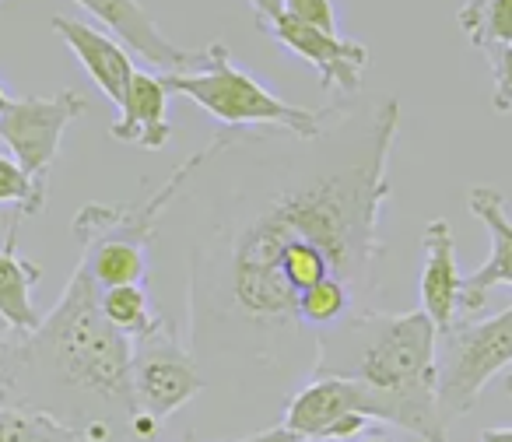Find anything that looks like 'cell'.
<instances>
[{"label": "cell", "mask_w": 512, "mask_h": 442, "mask_svg": "<svg viewBox=\"0 0 512 442\" xmlns=\"http://www.w3.org/2000/svg\"><path fill=\"white\" fill-rule=\"evenodd\" d=\"M425 246V267H421V309L435 323L439 337L460 327L463 302V274L456 267V239L446 218H432L421 232Z\"/></svg>", "instance_id": "cell-11"}, {"label": "cell", "mask_w": 512, "mask_h": 442, "mask_svg": "<svg viewBox=\"0 0 512 442\" xmlns=\"http://www.w3.org/2000/svg\"><path fill=\"white\" fill-rule=\"evenodd\" d=\"M495 74V92H491V109L495 113H512V46H491L484 50Z\"/></svg>", "instance_id": "cell-19"}, {"label": "cell", "mask_w": 512, "mask_h": 442, "mask_svg": "<svg viewBox=\"0 0 512 442\" xmlns=\"http://www.w3.org/2000/svg\"><path fill=\"white\" fill-rule=\"evenodd\" d=\"M162 81L172 95H186L193 106L211 113L228 130L267 127V130H288V134H299V137H316L341 113V106L306 109L278 99L271 88L260 85L249 71L235 67L225 43L204 46V60L193 71L162 74Z\"/></svg>", "instance_id": "cell-4"}, {"label": "cell", "mask_w": 512, "mask_h": 442, "mask_svg": "<svg viewBox=\"0 0 512 442\" xmlns=\"http://www.w3.org/2000/svg\"><path fill=\"white\" fill-rule=\"evenodd\" d=\"M309 376L355 379L411 400H435L439 383V330L425 309L411 313H358L316 334Z\"/></svg>", "instance_id": "cell-3"}, {"label": "cell", "mask_w": 512, "mask_h": 442, "mask_svg": "<svg viewBox=\"0 0 512 442\" xmlns=\"http://www.w3.org/2000/svg\"><path fill=\"white\" fill-rule=\"evenodd\" d=\"M281 8H285L288 18L302 25H313L320 32H337V4L334 0H281Z\"/></svg>", "instance_id": "cell-20"}, {"label": "cell", "mask_w": 512, "mask_h": 442, "mask_svg": "<svg viewBox=\"0 0 512 442\" xmlns=\"http://www.w3.org/2000/svg\"><path fill=\"white\" fill-rule=\"evenodd\" d=\"M456 22L474 50L512 46V0H463Z\"/></svg>", "instance_id": "cell-16"}, {"label": "cell", "mask_w": 512, "mask_h": 442, "mask_svg": "<svg viewBox=\"0 0 512 442\" xmlns=\"http://www.w3.org/2000/svg\"><path fill=\"white\" fill-rule=\"evenodd\" d=\"M249 8L256 11V18H260V25H271L278 22L281 15H285V8H281V0H249Z\"/></svg>", "instance_id": "cell-22"}, {"label": "cell", "mask_w": 512, "mask_h": 442, "mask_svg": "<svg viewBox=\"0 0 512 442\" xmlns=\"http://www.w3.org/2000/svg\"><path fill=\"white\" fill-rule=\"evenodd\" d=\"M207 390L204 369L190 348L176 341V330L165 320L148 337L134 341V397L137 407L151 418L165 421L176 411H183L190 400H197Z\"/></svg>", "instance_id": "cell-7"}, {"label": "cell", "mask_w": 512, "mask_h": 442, "mask_svg": "<svg viewBox=\"0 0 512 442\" xmlns=\"http://www.w3.org/2000/svg\"><path fill=\"white\" fill-rule=\"evenodd\" d=\"M18 225L22 218H11L8 239L0 250V320L8 323L11 334H32L43 323L32 292L43 281V267L18 257Z\"/></svg>", "instance_id": "cell-14"}, {"label": "cell", "mask_w": 512, "mask_h": 442, "mask_svg": "<svg viewBox=\"0 0 512 442\" xmlns=\"http://www.w3.org/2000/svg\"><path fill=\"white\" fill-rule=\"evenodd\" d=\"M400 102L337 113L316 137L228 130L207 225L190 243V355L235 376L313 372L299 302L341 281L369 306L386 257L383 211Z\"/></svg>", "instance_id": "cell-1"}, {"label": "cell", "mask_w": 512, "mask_h": 442, "mask_svg": "<svg viewBox=\"0 0 512 442\" xmlns=\"http://www.w3.org/2000/svg\"><path fill=\"white\" fill-rule=\"evenodd\" d=\"M0 442H81L71 428L39 411L0 407Z\"/></svg>", "instance_id": "cell-17"}, {"label": "cell", "mask_w": 512, "mask_h": 442, "mask_svg": "<svg viewBox=\"0 0 512 442\" xmlns=\"http://www.w3.org/2000/svg\"><path fill=\"white\" fill-rule=\"evenodd\" d=\"M467 207L491 236V257L484 260L477 271L463 278V302H460V320L474 316L484 309L488 292L495 285H512V218L505 211V197L495 186H470Z\"/></svg>", "instance_id": "cell-10"}, {"label": "cell", "mask_w": 512, "mask_h": 442, "mask_svg": "<svg viewBox=\"0 0 512 442\" xmlns=\"http://www.w3.org/2000/svg\"><path fill=\"white\" fill-rule=\"evenodd\" d=\"M95 22H102L120 46L134 50L144 64L158 67V74H183L204 60V50H179L165 39V32L155 25V18L144 11L137 0H74Z\"/></svg>", "instance_id": "cell-9"}, {"label": "cell", "mask_w": 512, "mask_h": 442, "mask_svg": "<svg viewBox=\"0 0 512 442\" xmlns=\"http://www.w3.org/2000/svg\"><path fill=\"white\" fill-rule=\"evenodd\" d=\"M158 428H162V421H158V418H151L148 411H137L134 418H130L127 432H130V439L151 442V439H155V435H158Z\"/></svg>", "instance_id": "cell-21"}, {"label": "cell", "mask_w": 512, "mask_h": 442, "mask_svg": "<svg viewBox=\"0 0 512 442\" xmlns=\"http://www.w3.org/2000/svg\"><path fill=\"white\" fill-rule=\"evenodd\" d=\"M50 29L57 32L67 43V50L81 60V67H85L88 78L95 81V88H99L116 109H123L130 81H134V74H137L130 53L123 50L113 36H106V32H99L88 22H78V18H71V15H53Z\"/></svg>", "instance_id": "cell-12"}, {"label": "cell", "mask_w": 512, "mask_h": 442, "mask_svg": "<svg viewBox=\"0 0 512 442\" xmlns=\"http://www.w3.org/2000/svg\"><path fill=\"white\" fill-rule=\"evenodd\" d=\"M264 32L281 50L306 60V64L320 74V88H337V92H344V95L362 92L365 71H369V64H372L369 46L365 43L344 39V36H337V32H320V29H313V25H302L288 15L271 22Z\"/></svg>", "instance_id": "cell-8"}, {"label": "cell", "mask_w": 512, "mask_h": 442, "mask_svg": "<svg viewBox=\"0 0 512 442\" xmlns=\"http://www.w3.org/2000/svg\"><path fill=\"white\" fill-rule=\"evenodd\" d=\"M8 106H11V95L4 92V85H0V113H4V109H8Z\"/></svg>", "instance_id": "cell-26"}, {"label": "cell", "mask_w": 512, "mask_h": 442, "mask_svg": "<svg viewBox=\"0 0 512 442\" xmlns=\"http://www.w3.org/2000/svg\"><path fill=\"white\" fill-rule=\"evenodd\" d=\"M102 313L130 341H141V337H148L151 330H158L165 323V316L151 306L148 285H120L102 292Z\"/></svg>", "instance_id": "cell-15"}, {"label": "cell", "mask_w": 512, "mask_h": 442, "mask_svg": "<svg viewBox=\"0 0 512 442\" xmlns=\"http://www.w3.org/2000/svg\"><path fill=\"white\" fill-rule=\"evenodd\" d=\"M169 88H165L162 74H144L137 71L130 81L127 102H123L120 116L109 127V137L123 144H137L144 151H162L172 141V123H169Z\"/></svg>", "instance_id": "cell-13"}, {"label": "cell", "mask_w": 512, "mask_h": 442, "mask_svg": "<svg viewBox=\"0 0 512 442\" xmlns=\"http://www.w3.org/2000/svg\"><path fill=\"white\" fill-rule=\"evenodd\" d=\"M4 334H11V330H8V323L0 320V337H4Z\"/></svg>", "instance_id": "cell-28"}, {"label": "cell", "mask_w": 512, "mask_h": 442, "mask_svg": "<svg viewBox=\"0 0 512 442\" xmlns=\"http://www.w3.org/2000/svg\"><path fill=\"white\" fill-rule=\"evenodd\" d=\"M239 442H306V439H299L295 432H288L285 425H274V428H264V432H256V435L239 439Z\"/></svg>", "instance_id": "cell-23"}, {"label": "cell", "mask_w": 512, "mask_h": 442, "mask_svg": "<svg viewBox=\"0 0 512 442\" xmlns=\"http://www.w3.org/2000/svg\"><path fill=\"white\" fill-rule=\"evenodd\" d=\"M85 109V95L74 88H60L53 95L11 99V106L0 113V141L8 144L11 158L43 193L50 190V172L60 155V141Z\"/></svg>", "instance_id": "cell-6"}, {"label": "cell", "mask_w": 512, "mask_h": 442, "mask_svg": "<svg viewBox=\"0 0 512 442\" xmlns=\"http://www.w3.org/2000/svg\"><path fill=\"white\" fill-rule=\"evenodd\" d=\"M481 442H512V428H484Z\"/></svg>", "instance_id": "cell-24"}, {"label": "cell", "mask_w": 512, "mask_h": 442, "mask_svg": "<svg viewBox=\"0 0 512 442\" xmlns=\"http://www.w3.org/2000/svg\"><path fill=\"white\" fill-rule=\"evenodd\" d=\"M439 383L435 400L449 428L474 411L484 386L512 365V306L488 320L460 323L453 334L439 337Z\"/></svg>", "instance_id": "cell-5"}, {"label": "cell", "mask_w": 512, "mask_h": 442, "mask_svg": "<svg viewBox=\"0 0 512 442\" xmlns=\"http://www.w3.org/2000/svg\"><path fill=\"white\" fill-rule=\"evenodd\" d=\"M502 386H505V393H509V397H512V365H509V369H505V379H502Z\"/></svg>", "instance_id": "cell-27"}, {"label": "cell", "mask_w": 512, "mask_h": 442, "mask_svg": "<svg viewBox=\"0 0 512 442\" xmlns=\"http://www.w3.org/2000/svg\"><path fill=\"white\" fill-rule=\"evenodd\" d=\"M0 407L39 411L74 435L99 421L127 432L141 411L134 341L106 320L102 288L85 264L74 267L60 302L32 334L0 337Z\"/></svg>", "instance_id": "cell-2"}, {"label": "cell", "mask_w": 512, "mask_h": 442, "mask_svg": "<svg viewBox=\"0 0 512 442\" xmlns=\"http://www.w3.org/2000/svg\"><path fill=\"white\" fill-rule=\"evenodd\" d=\"M358 442H393V439H386V435H379V432H372V435H362Z\"/></svg>", "instance_id": "cell-25"}, {"label": "cell", "mask_w": 512, "mask_h": 442, "mask_svg": "<svg viewBox=\"0 0 512 442\" xmlns=\"http://www.w3.org/2000/svg\"><path fill=\"white\" fill-rule=\"evenodd\" d=\"M0 204H15V218L39 214L46 204V193L25 176V169L11 155H0Z\"/></svg>", "instance_id": "cell-18"}]
</instances>
